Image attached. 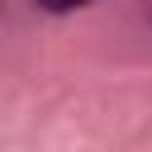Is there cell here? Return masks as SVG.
I'll return each mask as SVG.
<instances>
[{
	"instance_id": "cell-1",
	"label": "cell",
	"mask_w": 152,
	"mask_h": 152,
	"mask_svg": "<svg viewBox=\"0 0 152 152\" xmlns=\"http://www.w3.org/2000/svg\"><path fill=\"white\" fill-rule=\"evenodd\" d=\"M48 14H71V10H81V5H90V0H38Z\"/></svg>"
}]
</instances>
